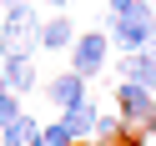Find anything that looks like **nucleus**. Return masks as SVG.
I'll return each instance as SVG.
<instances>
[{
	"label": "nucleus",
	"mask_w": 156,
	"mask_h": 146,
	"mask_svg": "<svg viewBox=\"0 0 156 146\" xmlns=\"http://www.w3.org/2000/svg\"><path fill=\"white\" fill-rule=\"evenodd\" d=\"M20 111H25V106H20V96H15V91H5V96H0V126H5V121H15Z\"/></svg>",
	"instance_id": "obj_13"
},
{
	"label": "nucleus",
	"mask_w": 156,
	"mask_h": 146,
	"mask_svg": "<svg viewBox=\"0 0 156 146\" xmlns=\"http://www.w3.org/2000/svg\"><path fill=\"white\" fill-rule=\"evenodd\" d=\"M121 81H136V86H146V91H156V51L121 55Z\"/></svg>",
	"instance_id": "obj_6"
},
{
	"label": "nucleus",
	"mask_w": 156,
	"mask_h": 146,
	"mask_svg": "<svg viewBox=\"0 0 156 146\" xmlns=\"http://www.w3.org/2000/svg\"><path fill=\"white\" fill-rule=\"evenodd\" d=\"M5 91H10V86H5V76H0V96H5Z\"/></svg>",
	"instance_id": "obj_17"
},
{
	"label": "nucleus",
	"mask_w": 156,
	"mask_h": 146,
	"mask_svg": "<svg viewBox=\"0 0 156 146\" xmlns=\"http://www.w3.org/2000/svg\"><path fill=\"white\" fill-rule=\"evenodd\" d=\"M151 51H156V25H151Z\"/></svg>",
	"instance_id": "obj_18"
},
{
	"label": "nucleus",
	"mask_w": 156,
	"mask_h": 146,
	"mask_svg": "<svg viewBox=\"0 0 156 146\" xmlns=\"http://www.w3.org/2000/svg\"><path fill=\"white\" fill-rule=\"evenodd\" d=\"M151 25H156V5L151 0H136L126 15H111V45L121 55L151 51Z\"/></svg>",
	"instance_id": "obj_1"
},
{
	"label": "nucleus",
	"mask_w": 156,
	"mask_h": 146,
	"mask_svg": "<svg viewBox=\"0 0 156 146\" xmlns=\"http://www.w3.org/2000/svg\"><path fill=\"white\" fill-rule=\"evenodd\" d=\"M151 101H156V91H146V86H136V81H116V116H121V121L146 126Z\"/></svg>",
	"instance_id": "obj_4"
},
{
	"label": "nucleus",
	"mask_w": 156,
	"mask_h": 146,
	"mask_svg": "<svg viewBox=\"0 0 156 146\" xmlns=\"http://www.w3.org/2000/svg\"><path fill=\"white\" fill-rule=\"evenodd\" d=\"M106 51H111V35L106 30H86V35H76V45H71V71L76 76H101V66H106Z\"/></svg>",
	"instance_id": "obj_3"
},
{
	"label": "nucleus",
	"mask_w": 156,
	"mask_h": 146,
	"mask_svg": "<svg viewBox=\"0 0 156 146\" xmlns=\"http://www.w3.org/2000/svg\"><path fill=\"white\" fill-rule=\"evenodd\" d=\"M41 146H76V136L61 121H51V126H41Z\"/></svg>",
	"instance_id": "obj_12"
},
{
	"label": "nucleus",
	"mask_w": 156,
	"mask_h": 146,
	"mask_svg": "<svg viewBox=\"0 0 156 146\" xmlns=\"http://www.w3.org/2000/svg\"><path fill=\"white\" fill-rule=\"evenodd\" d=\"M45 5H55V10H66V5H71V0H45Z\"/></svg>",
	"instance_id": "obj_16"
},
{
	"label": "nucleus",
	"mask_w": 156,
	"mask_h": 146,
	"mask_svg": "<svg viewBox=\"0 0 156 146\" xmlns=\"http://www.w3.org/2000/svg\"><path fill=\"white\" fill-rule=\"evenodd\" d=\"M0 146H41V121L20 111L15 121H5V126H0Z\"/></svg>",
	"instance_id": "obj_7"
},
{
	"label": "nucleus",
	"mask_w": 156,
	"mask_h": 146,
	"mask_svg": "<svg viewBox=\"0 0 156 146\" xmlns=\"http://www.w3.org/2000/svg\"><path fill=\"white\" fill-rule=\"evenodd\" d=\"M35 45H45V51H71V45H76V30H71V20H66V15L45 20V25H41V41H35Z\"/></svg>",
	"instance_id": "obj_10"
},
{
	"label": "nucleus",
	"mask_w": 156,
	"mask_h": 146,
	"mask_svg": "<svg viewBox=\"0 0 156 146\" xmlns=\"http://www.w3.org/2000/svg\"><path fill=\"white\" fill-rule=\"evenodd\" d=\"M121 131H126V121H121V116H96V136H101V141H121Z\"/></svg>",
	"instance_id": "obj_11"
},
{
	"label": "nucleus",
	"mask_w": 156,
	"mask_h": 146,
	"mask_svg": "<svg viewBox=\"0 0 156 146\" xmlns=\"http://www.w3.org/2000/svg\"><path fill=\"white\" fill-rule=\"evenodd\" d=\"M96 116H101V111H96L91 101H81V106H66V111H61V126L76 136V141H86V136L96 131Z\"/></svg>",
	"instance_id": "obj_8"
},
{
	"label": "nucleus",
	"mask_w": 156,
	"mask_h": 146,
	"mask_svg": "<svg viewBox=\"0 0 156 146\" xmlns=\"http://www.w3.org/2000/svg\"><path fill=\"white\" fill-rule=\"evenodd\" d=\"M131 5H136V0H111V15H126Z\"/></svg>",
	"instance_id": "obj_14"
},
{
	"label": "nucleus",
	"mask_w": 156,
	"mask_h": 146,
	"mask_svg": "<svg viewBox=\"0 0 156 146\" xmlns=\"http://www.w3.org/2000/svg\"><path fill=\"white\" fill-rule=\"evenodd\" d=\"M0 76H5V86H10L15 96H25L35 86V61L30 51H10V55H0Z\"/></svg>",
	"instance_id": "obj_5"
},
{
	"label": "nucleus",
	"mask_w": 156,
	"mask_h": 146,
	"mask_svg": "<svg viewBox=\"0 0 156 146\" xmlns=\"http://www.w3.org/2000/svg\"><path fill=\"white\" fill-rule=\"evenodd\" d=\"M146 136L156 141V101H151V116H146Z\"/></svg>",
	"instance_id": "obj_15"
},
{
	"label": "nucleus",
	"mask_w": 156,
	"mask_h": 146,
	"mask_svg": "<svg viewBox=\"0 0 156 146\" xmlns=\"http://www.w3.org/2000/svg\"><path fill=\"white\" fill-rule=\"evenodd\" d=\"M41 15L30 0H5V25H0V55L10 51H30V41H41Z\"/></svg>",
	"instance_id": "obj_2"
},
{
	"label": "nucleus",
	"mask_w": 156,
	"mask_h": 146,
	"mask_svg": "<svg viewBox=\"0 0 156 146\" xmlns=\"http://www.w3.org/2000/svg\"><path fill=\"white\" fill-rule=\"evenodd\" d=\"M51 101L61 106V111H66V106H81L86 101V76H76V71L55 76V81H51Z\"/></svg>",
	"instance_id": "obj_9"
}]
</instances>
